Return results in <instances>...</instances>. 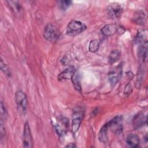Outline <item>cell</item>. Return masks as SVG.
<instances>
[{"label":"cell","mask_w":148,"mask_h":148,"mask_svg":"<svg viewBox=\"0 0 148 148\" xmlns=\"http://www.w3.org/2000/svg\"><path fill=\"white\" fill-rule=\"evenodd\" d=\"M87 29V26L82 22L77 20H72L66 27V35L75 36Z\"/></svg>","instance_id":"1"},{"label":"cell","mask_w":148,"mask_h":148,"mask_svg":"<svg viewBox=\"0 0 148 148\" xmlns=\"http://www.w3.org/2000/svg\"><path fill=\"white\" fill-rule=\"evenodd\" d=\"M43 35L46 40L50 42H55L59 38L60 32L55 25L53 24L49 23L44 28Z\"/></svg>","instance_id":"2"},{"label":"cell","mask_w":148,"mask_h":148,"mask_svg":"<svg viewBox=\"0 0 148 148\" xmlns=\"http://www.w3.org/2000/svg\"><path fill=\"white\" fill-rule=\"evenodd\" d=\"M123 12V8L118 3H112L107 8V13L112 19H119L121 17Z\"/></svg>","instance_id":"3"},{"label":"cell","mask_w":148,"mask_h":148,"mask_svg":"<svg viewBox=\"0 0 148 148\" xmlns=\"http://www.w3.org/2000/svg\"><path fill=\"white\" fill-rule=\"evenodd\" d=\"M15 100L18 109L25 112L28 106V99L26 94L21 90L17 91L15 94Z\"/></svg>","instance_id":"4"},{"label":"cell","mask_w":148,"mask_h":148,"mask_svg":"<svg viewBox=\"0 0 148 148\" xmlns=\"http://www.w3.org/2000/svg\"><path fill=\"white\" fill-rule=\"evenodd\" d=\"M109 127L115 134H120L123 129V117L121 115L115 116L112 120L108 122Z\"/></svg>","instance_id":"5"},{"label":"cell","mask_w":148,"mask_h":148,"mask_svg":"<svg viewBox=\"0 0 148 148\" xmlns=\"http://www.w3.org/2000/svg\"><path fill=\"white\" fill-rule=\"evenodd\" d=\"M23 144L24 147L31 148L33 147L32 145V136L28 122L27 121L24 126L23 133Z\"/></svg>","instance_id":"6"},{"label":"cell","mask_w":148,"mask_h":148,"mask_svg":"<svg viewBox=\"0 0 148 148\" xmlns=\"http://www.w3.org/2000/svg\"><path fill=\"white\" fill-rule=\"evenodd\" d=\"M122 73V65H119L114 69L110 71L108 74L109 81L110 85L114 87L119 81Z\"/></svg>","instance_id":"7"},{"label":"cell","mask_w":148,"mask_h":148,"mask_svg":"<svg viewBox=\"0 0 148 148\" xmlns=\"http://www.w3.org/2000/svg\"><path fill=\"white\" fill-rule=\"evenodd\" d=\"M84 116V112L83 110L75 111L72 118V131L73 133H76L79 129L80 125Z\"/></svg>","instance_id":"8"},{"label":"cell","mask_w":148,"mask_h":148,"mask_svg":"<svg viewBox=\"0 0 148 148\" xmlns=\"http://www.w3.org/2000/svg\"><path fill=\"white\" fill-rule=\"evenodd\" d=\"M57 133L60 135L65 134L67 131L68 121L66 118H62L54 124Z\"/></svg>","instance_id":"9"},{"label":"cell","mask_w":148,"mask_h":148,"mask_svg":"<svg viewBox=\"0 0 148 148\" xmlns=\"http://www.w3.org/2000/svg\"><path fill=\"white\" fill-rule=\"evenodd\" d=\"M147 123V117L143 113H139L132 119V124L135 129H138Z\"/></svg>","instance_id":"10"},{"label":"cell","mask_w":148,"mask_h":148,"mask_svg":"<svg viewBox=\"0 0 148 148\" xmlns=\"http://www.w3.org/2000/svg\"><path fill=\"white\" fill-rule=\"evenodd\" d=\"M76 72V69L74 66H69L63 71H62L58 76V79L59 80H68L71 79L73 76L74 75L75 73Z\"/></svg>","instance_id":"11"},{"label":"cell","mask_w":148,"mask_h":148,"mask_svg":"<svg viewBox=\"0 0 148 148\" xmlns=\"http://www.w3.org/2000/svg\"><path fill=\"white\" fill-rule=\"evenodd\" d=\"M118 29L116 24H109L104 25L101 29L102 34L105 36H111L114 34Z\"/></svg>","instance_id":"12"},{"label":"cell","mask_w":148,"mask_h":148,"mask_svg":"<svg viewBox=\"0 0 148 148\" xmlns=\"http://www.w3.org/2000/svg\"><path fill=\"white\" fill-rule=\"evenodd\" d=\"M126 143L131 147H137L139 146L140 143L139 138L136 134H129L126 138Z\"/></svg>","instance_id":"13"},{"label":"cell","mask_w":148,"mask_h":148,"mask_svg":"<svg viewBox=\"0 0 148 148\" xmlns=\"http://www.w3.org/2000/svg\"><path fill=\"white\" fill-rule=\"evenodd\" d=\"M132 20L138 25H143L146 21V15L143 10H138L134 14Z\"/></svg>","instance_id":"14"},{"label":"cell","mask_w":148,"mask_h":148,"mask_svg":"<svg viewBox=\"0 0 148 148\" xmlns=\"http://www.w3.org/2000/svg\"><path fill=\"white\" fill-rule=\"evenodd\" d=\"M109 128L108 123L105 124L100 129L98 133V139L103 143H105L108 140V129Z\"/></svg>","instance_id":"15"},{"label":"cell","mask_w":148,"mask_h":148,"mask_svg":"<svg viewBox=\"0 0 148 148\" xmlns=\"http://www.w3.org/2000/svg\"><path fill=\"white\" fill-rule=\"evenodd\" d=\"M81 78H82L81 74L79 72H76L71 79L73 84L75 87V88L79 92H81L82 91Z\"/></svg>","instance_id":"16"},{"label":"cell","mask_w":148,"mask_h":148,"mask_svg":"<svg viewBox=\"0 0 148 148\" xmlns=\"http://www.w3.org/2000/svg\"><path fill=\"white\" fill-rule=\"evenodd\" d=\"M121 56V52L118 50H112L108 56V62L109 64H113L117 62Z\"/></svg>","instance_id":"17"},{"label":"cell","mask_w":148,"mask_h":148,"mask_svg":"<svg viewBox=\"0 0 148 148\" xmlns=\"http://www.w3.org/2000/svg\"><path fill=\"white\" fill-rule=\"evenodd\" d=\"M138 54L143 61L146 60L147 55V42L140 44L138 50Z\"/></svg>","instance_id":"18"},{"label":"cell","mask_w":148,"mask_h":148,"mask_svg":"<svg viewBox=\"0 0 148 148\" xmlns=\"http://www.w3.org/2000/svg\"><path fill=\"white\" fill-rule=\"evenodd\" d=\"M100 45V41L98 39H93L90 41L88 50L90 52L94 53L98 51Z\"/></svg>","instance_id":"19"},{"label":"cell","mask_w":148,"mask_h":148,"mask_svg":"<svg viewBox=\"0 0 148 148\" xmlns=\"http://www.w3.org/2000/svg\"><path fill=\"white\" fill-rule=\"evenodd\" d=\"M8 3V5L10 7V8L16 13H18L21 9L20 5L19 4V2L17 1H7Z\"/></svg>","instance_id":"20"},{"label":"cell","mask_w":148,"mask_h":148,"mask_svg":"<svg viewBox=\"0 0 148 148\" xmlns=\"http://www.w3.org/2000/svg\"><path fill=\"white\" fill-rule=\"evenodd\" d=\"M57 3L61 9L65 10L72 5V2L71 1H59Z\"/></svg>","instance_id":"21"},{"label":"cell","mask_w":148,"mask_h":148,"mask_svg":"<svg viewBox=\"0 0 148 148\" xmlns=\"http://www.w3.org/2000/svg\"><path fill=\"white\" fill-rule=\"evenodd\" d=\"M0 114H1V120L3 121L4 119H5V117L7 115V111L2 101H1V104H0Z\"/></svg>","instance_id":"22"},{"label":"cell","mask_w":148,"mask_h":148,"mask_svg":"<svg viewBox=\"0 0 148 148\" xmlns=\"http://www.w3.org/2000/svg\"><path fill=\"white\" fill-rule=\"evenodd\" d=\"M1 69L2 70V71L6 75L10 76V71L9 69V68L8 67V66L3 62L2 60H1Z\"/></svg>","instance_id":"23"},{"label":"cell","mask_w":148,"mask_h":148,"mask_svg":"<svg viewBox=\"0 0 148 148\" xmlns=\"http://www.w3.org/2000/svg\"><path fill=\"white\" fill-rule=\"evenodd\" d=\"M0 134H1V139H2V138L5 136L6 132H5V127L3 126V124L2 121H1V125H0Z\"/></svg>","instance_id":"24"},{"label":"cell","mask_w":148,"mask_h":148,"mask_svg":"<svg viewBox=\"0 0 148 148\" xmlns=\"http://www.w3.org/2000/svg\"><path fill=\"white\" fill-rule=\"evenodd\" d=\"M132 92V86H131L130 84H128L126 85L125 89H124V94H126L127 95H128L129 94H131V92Z\"/></svg>","instance_id":"25"},{"label":"cell","mask_w":148,"mask_h":148,"mask_svg":"<svg viewBox=\"0 0 148 148\" xmlns=\"http://www.w3.org/2000/svg\"><path fill=\"white\" fill-rule=\"evenodd\" d=\"M65 147H76V146L74 143H69L68 145H66Z\"/></svg>","instance_id":"26"}]
</instances>
